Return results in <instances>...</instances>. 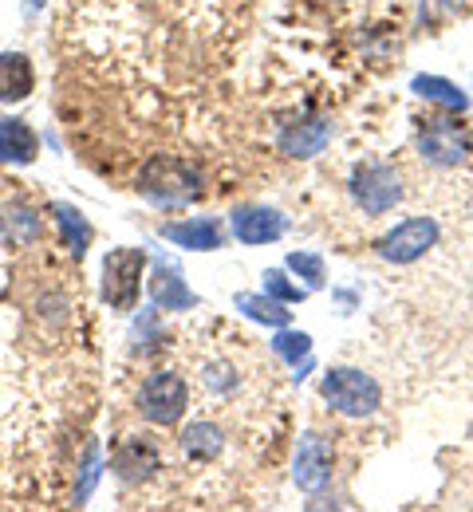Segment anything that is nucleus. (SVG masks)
Masks as SVG:
<instances>
[{"mask_svg": "<svg viewBox=\"0 0 473 512\" xmlns=\"http://www.w3.org/2000/svg\"><path fill=\"white\" fill-rule=\"evenodd\" d=\"M36 87V71L24 52H4L0 56V103H20Z\"/></svg>", "mask_w": 473, "mask_h": 512, "instance_id": "nucleus-15", "label": "nucleus"}, {"mask_svg": "<svg viewBox=\"0 0 473 512\" xmlns=\"http://www.w3.org/2000/svg\"><path fill=\"white\" fill-rule=\"evenodd\" d=\"M229 225H233V237L241 245H269V241H280L288 233V217L272 205H237L229 213Z\"/></svg>", "mask_w": 473, "mask_h": 512, "instance_id": "nucleus-9", "label": "nucleus"}, {"mask_svg": "<svg viewBox=\"0 0 473 512\" xmlns=\"http://www.w3.org/2000/svg\"><path fill=\"white\" fill-rule=\"evenodd\" d=\"M142 268L146 253L142 249H111L103 260V300L115 312H135L138 292H142Z\"/></svg>", "mask_w": 473, "mask_h": 512, "instance_id": "nucleus-5", "label": "nucleus"}, {"mask_svg": "<svg viewBox=\"0 0 473 512\" xmlns=\"http://www.w3.org/2000/svg\"><path fill=\"white\" fill-rule=\"evenodd\" d=\"M52 213H56V225H60V233H64V249H68L75 260H83L87 245H91V225L83 221V213H79L75 205H64V201H56Z\"/></svg>", "mask_w": 473, "mask_h": 512, "instance_id": "nucleus-17", "label": "nucleus"}, {"mask_svg": "<svg viewBox=\"0 0 473 512\" xmlns=\"http://www.w3.org/2000/svg\"><path fill=\"white\" fill-rule=\"evenodd\" d=\"M150 300L162 312H190V308H198V296L190 292V284L182 280V272L170 268V264H158L154 268V276H150Z\"/></svg>", "mask_w": 473, "mask_h": 512, "instance_id": "nucleus-13", "label": "nucleus"}, {"mask_svg": "<svg viewBox=\"0 0 473 512\" xmlns=\"http://www.w3.org/2000/svg\"><path fill=\"white\" fill-rule=\"evenodd\" d=\"M272 355H280L284 363H292V367H300V359H308V355H312V335H304V331H288V327H280V335L272 339Z\"/></svg>", "mask_w": 473, "mask_h": 512, "instance_id": "nucleus-22", "label": "nucleus"}, {"mask_svg": "<svg viewBox=\"0 0 473 512\" xmlns=\"http://www.w3.org/2000/svg\"><path fill=\"white\" fill-rule=\"evenodd\" d=\"M332 138V123L324 119H292V123H280L276 130V146L288 154V158H316Z\"/></svg>", "mask_w": 473, "mask_h": 512, "instance_id": "nucleus-11", "label": "nucleus"}, {"mask_svg": "<svg viewBox=\"0 0 473 512\" xmlns=\"http://www.w3.org/2000/svg\"><path fill=\"white\" fill-rule=\"evenodd\" d=\"M178 449H182V457L186 461H194V465H205V461H217L221 457V449H225V430L217 426V422H190V426H182V434H178Z\"/></svg>", "mask_w": 473, "mask_h": 512, "instance_id": "nucleus-14", "label": "nucleus"}, {"mask_svg": "<svg viewBox=\"0 0 473 512\" xmlns=\"http://www.w3.org/2000/svg\"><path fill=\"white\" fill-rule=\"evenodd\" d=\"M265 292H269L272 300H280V304H300V300L308 296V288L292 284L284 268H269V272H265Z\"/></svg>", "mask_w": 473, "mask_h": 512, "instance_id": "nucleus-23", "label": "nucleus"}, {"mask_svg": "<svg viewBox=\"0 0 473 512\" xmlns=\"http://www.w3.org/2000/svg\"><path fill=\"white\" fill-rule=\"evenodd\" d=\"M418 154L434 166H458L470 158V134L450 119H426L418 127Z\"/></svg>", "mask_w": 473, "mask_h": 512, "instance_id": "nucleus-7", "label": "nucleus"}, {"mask_svg": "<svg viewBox=\"0 0 473 512\" xmlns=\"http://www.w3.org/2000/svg\"><path fill=\"white\" fill-rule=\"evenodd\" d=\"M138 193L150 197L154 205H190L205 193L202 170L178 154H154L142 174H138Z\"/></svg>", "mask_w": 473, "mask_h": 512, "instance_id": "nucleus-1", "label": "nucleus"}, {"mask_svg": "<svg viewBox=\"0 0 473 512\" xmlns=\"http://www.w3.org/2000/svg\"><path fill=\"white\" fill-rule=\"evenodd\" d=\"M351 197L367 217H383L406 197L403 174L395 166H387V162H363L351 174Z\"/></svg>", "mask_w": 473, "mask_h": 512, "instance_id": "nucleus-4", "label": "nucleus"}, {"mask_svg": "<svg viewBox=\"0 0 473 512\" xmlns=\"http://www.w3.org/2000/svg\"><path fill=\"white\" fill-rule=\"evenodd\" d=\"M40 154V134L24 119H0V162H36Z\"/></svg>", "mask_w": 473, "mask_h": 512, "instance_id": "nucleus-16", "label": "nucleus"}, {"mask_svg": "<svg viewBox=\"0 0 473 512\" xmlns=\"http://www.w3.org/2000/svg\"><path fill=\"white\" fill-rule=\"evenodd\" d=\"M332 465H336V453H332V442H328L324 434L312 430V434L300 438L292 477H296V485H300L304 493H320V489L332 481Z\"/></svg>", "mask_w": 473, "mask_h": 512, "instance_id": "nucleus-8", "label": "nucleus"}, {"mask_svg": "<svg viewBox=\"0 0 473 512\" xmlns=\"http://www.w3.org/2000/svg\"><path fill=\"white\" fill-rule=\"evenodd\" d=\"M438 245V221L434 217H406L403 225H395L383 241L379 256L391 264H414Z\"/></svg>", "mask_w": 473, "mask_h": 512, "instance_id": "nucleus-6", "label": "nucleus"}, {"mask_svg": "<svg viewBox=\"0 0 473 512\" xmlns=\"http://www.w3.org/2000/svg\"><path fill=\"white\" fill-rule=\"evenodd\" d=\"M410 87H414V95H422V99H430V103H442V107H450V111H466V107H470V95H466L458 83L442 79V75H418Z\"/></svg>", "mask_w": 473, "mask_h": 512, "instance_id": "nucleus-19", "label": "nucleus"}, {"mask_svg": "<svg viewBox=\"0 0 473 512\" xmlns=\"http://www.w3.org/2000/svg\"><path fill=\"white\" fill-rule=\"evenodd\" d=\"M158 465H162L158 461V446L146 442V438H123L115 446V453H111V469H115V477L123 485H142L146 477H154Z\"/></svg>", "mask_w": 473, "mask_h": 512, "instance_id": "nucleus-10", "label": "nucleus"}, {"mask_svg": "<svg viewBox=\"0 0 473 512\" xmlns=\"http://www.w3.org/2000/svg\"><path fill=\"white\" fill-rule=\"evenodd\" d=\"M162 237L174 241L178 249H194V253H213L221 249L225 233H221V221L217 217H194V221H170L162 225Z\"/></svg>", "mask_w": 473, "mask_h": 512, "instance_id": "nucleus-12", "label": "nucleus"}, {"mask_svg": "<svg viewBox=\"0 0 473 512\" xmlns=\"http://www.w3.org/2000/svg\"><path fill=\"white\" fill-rule=\"evenodd\" d=\"M237 312H245L249 320H257V323H269V327H288L292 323V312H288V304H280V300H272L269 292H241L237 300Z\"/></svg>", "mask_w": 473, "mask_h": 512, "instance_id": "nucleus-18", "label": "nucleus"}, {"mask_svg": "<svg viewBox=\"0 0 473 512\" xmlns=\"http://www.w3.org/2000/svg\"><path fill=\"white\" fill-rule=\"evenodd\" d=\"M324 402L343 418H371L383 406V386L359 367H328L320 379Z\"/></svg>", "mask_w": 473, "mask_h": 512, "instance_id": "nucleus-2", "label": "nucleus"}, {"mask_svg": "<svg viewBox=\"0 0 473 512\" xmlns=\"http://www.w3.org/2000/svg\"><path fill=\"white\" fill-rule=\"evenodd\" d=\"M288 272H296L308 292L328 284V268H324V256L320 253H288Z\"/></svg>", "mask_w": 473, "mask_h": 512, "instance_id": "nucleus-21", "label": "nucleus"}, {"mask_svg": "<svg viewBox=\"0 0 473 512\" xmlns=\"http://www.w3.org/2000/svg\"><path fill=\"white\" fill-rule=\"evenodd\" d=\"M0 221H4V229H8V237H12L16 245H32V241L44 237V221H40L36 209H28V205H12Z\"/></svg>", "mask_w": 473, "mask_h": 512, "instance_id": "nucleus-20", "label": "nucleus"}, {"mask_svg": "<svg viewBox=\"0 0 473 512\" xmlns=\"http://www.w3.org/2000/svg\"><path fill=\"white\" fill-rule=\"evenodd\" d=\"M190 410V383L178 371H154L138 390V414L154 426H178Z\"/></svg>", "mask_w": 473, "mask_h": 512, "instance_id": "nucleus-3", "label": "nucleus"}]
</instances>
